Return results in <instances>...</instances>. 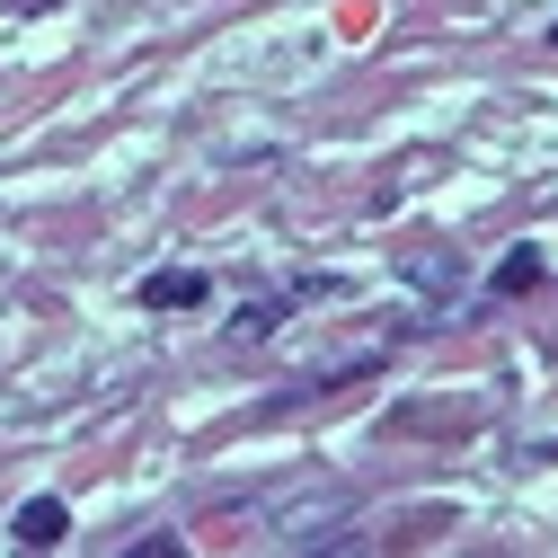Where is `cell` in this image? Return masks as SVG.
I'll return each instance as SVG.
<instances>
[{"mask_svg":"<svg viewBox=\"0 0 558 558\" xmlns=\"http://www.w3.org/2000/svg\"><path fill=\"white\" fill-rule=\"evenodd\" d=\"M345 514V497H311V506H284L275 514V541H293V549H319V541H337L328 523Z\"/></svg>","mask_w":558,"mask_h":558,"instance_id":"obj_1","label":"cell"},{"mask_svg":"<svg viewBox=\"0 0 558 558\" xmlns=\"http://www.w3.org/2000/svg\"><path fill=\"white\" fill-rule=\"evenodd\" d=\"M10 532H19V549H53L62 532H72V514H62V497H27Z\"/></svg>","mask_w":558,"mask_h":558,"instance_id":"obj_2","label":"cell"},{"mask_svg":"<svg viewBox=\"0 0 558 558\" xmlns=\"http://www.w3.org/2000/svg\"><path fill=\"white\" fill-rule=\"evenodd\" d=\"M143 302H151V311H186V302H204V275H195V266H169V275L143 284Z\"/></svg>","mask_w":558,"mask_h":558,"instance_id":"obj_3","label":"cell"},{"mask_svg":"<svg viewBox=\"0 0 558 558\" xmlns=\"http://www.w3.org/2000/svg\"><path fill=\"white\" fill-rule=\"evenodd\" d=\"M284 311H293V302H248V311L231 319V345H266L275 328H284Z\"/></svg>","mask_w":558,"mask_h":558,"instance_id":"obj_4","label":"cell"},{"mask_svg":"<svg viewBox=\"0 0 558 558\" xmlns=\"http://www.w3.org/2000/svg\"><path fill=\"white\" fill-rule=\"evenodd\" d=\"M532 284H541V257H532V248H514V257L497 266V293H532Z\"/></svg>","mask_w":558,"mask_h":558,"instance_id":"obj_5","label":"cell"},{"mask_svg":"<svg viewBox=\"0 0 558 558\" xmlns=\"http://www.w3.org/2000/svg\"><path fill=\"white\" fill-rule=\"evenodd\" d=\"M549 45H558V27H549Z\"/></svg>","mask_w":558,"mask_h":558,"instance_id":"obj_6","label":"cell"}]
</instances>
